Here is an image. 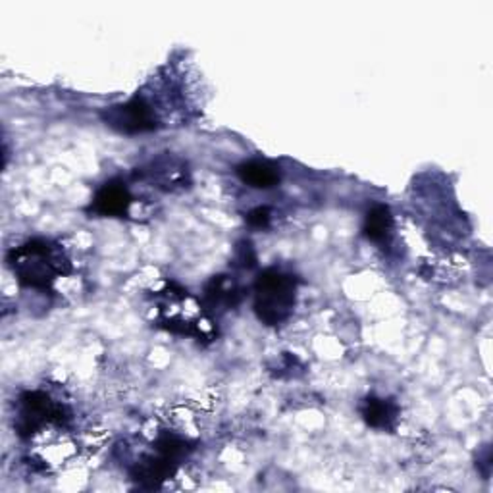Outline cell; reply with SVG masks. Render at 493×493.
<instances>
[{
	"label": "cell",
	"instance_id": "obj_1",
	"mask_svg": "<svg viewBox=\"0 0 493 493\" xmlns=\"http://www.w3.org/2000/svg\"><path fill=\"white\" fill-rule=\"evenodd\" d=\"M6 260L18 282L34 289L51 287L58 276L70 272L64 255L43 239H31L18 249H12Z\"/></svg>",
	"mask_w": 493,
	"mask_h": 493
},
{
	"label": "cell",
	"instance_id": "obj_2",
	"mask_svg": "<svg viewBox=\"0 0 493 493\" xmlns=\"http://www.w3.org/2000/svg\"><path fill=\"white\" fill-rule=\"evenodd\" d=\"M297 277L282 270L268 268L256 277L255 313L266 326H277L289 318L295 306Z\"/></svg>",
	"mask_w": 493,
	"mask_h": 493
},
{
	"label": "cell",
	"instance_id": "obj_3",
	"mask_svg": "<svg viewBox=\"0 0 493 493\" xmlns=\"http://www.w3.org/2000/svg\"><path fill=\"white\" fill-rule=\"evenodd\" d=\"M68 420L64 407L54 405L53 399L43 392H25L20 397V416L15 430L20 436H34L46 424H62Z\"/></svg>",
	"mask_w": 493,
	"mask_h": 493
},
{
	"label": "cell",
	"instance_id": "obj_4",
	"mask_svg": "<svg viewBox=\"0 0 493 493\" xmlns=\"http://www.w3.org/2000/svg\"><path fill=\"white\" fill-rule=\"evenodd\" d=\"M102 120L106 121V126L128 135L143 133L157 128V114H154L150 104L141 97L111 106L102 112Z\"/></svg>",
	"mask_w": 493,
	"mask_h": 493
},
{
	"label": "cell",
	"instance_id": "obj_5",
	"mask_svg": "<svg viewBox=\"0 0 493 493\" xmlns=\"http://www.w3.org/2000/svg\"><path fill=\"white\" fill-rule=\"evenodd\" d=\"M131 205V193L121 181H108L97 191L89 210L97 216H123Z\"/></svg>",
	"mask_w": 493,
	"mask_h": 493
},
{
	"label": "cell",
	"instance_id": "obj_6",
	"mask_svg": "<svg viewBox=\"0 0 493 493\" xmlns=\"http://www.w3.org/2000/svg\"><path fill=\"white\" fill-rule=\"evenodd\" d=\"M178 469V460L168 457H147L131 469V478L143 488H159L169 476H174Z\"/></svg>",
	"mask_w": 493,
	"mask_h": 493
},
{
	"label": "cell",
	"instance_id": "obj_7",
	"mask_svg": "<svg viewBox=\"0 0 493 493\" xmlns=\"http://www.w3.org/2000/svg\"><path fill=\"white\" fill-rule=\"evenodd\" d=\"M237 176L255 189H270L280 183V169L268 160H249L237 166Z\"/></svg>",
	"mask_w": 493,
	"mask_h": 493
},
{
	"label": "cell",
	"instance_id": "obj_8",
	"mask_svg": "<svg viewBox=\"0 0 493 493\" xmlns=\"http://www.w3.org/2000/svg\"><path fill=\"white\" fill-rule=\"evenodd\" d=\"M361 414L368 426L378 428V430H390L393 428L397 420V407L392 403V401L368 397L362 401Z\"/></svg>",
	"mask_w": 493,
	"mask_h": 493
},
{
	"label": "cell",
	"instance_id": "obj_9",
	"mask_svg": "<svg viewBox=\"0 0 493 493\" xmlns=\"http://www.w3.org/2000/svg\"><path fill=\"white\" fill-rule=\"evenodd\" d=\"M392 229H393V216L390 207L376 205L374 208L368 210L362 231L370 241H376V243L385 241L390 237Z\"/></svg>",
	"mask_w": 493,
	"mask_h": 493
},
{
	"label": "cell",
	"instance_id": "obj_10",
	"mask_svg": "<svg viewBox=\"0 0 493 493\" xmlns=\"http://www.w3.org/2000/svg\"><path fill=\"white\" fill-rule=\"evenodd\" d=\"M154 447H157L159 455L162 457H168L172 460H179L185 453H188V443H185L183 440L172 436V434H164L157 440V443H154Z\"/></svg>",
	"mask_w": 493,
	"mask_h": 493
},
{
	"label": "cell",
	"instance_id": "obj_11",
	"mask_svg": "<svg viewBox=\"0 0 493 493\" xmlns=\"http://www.w3.org/2000/svg\"><path fill=\"white\" fill-rule=\"evenodd\" d=\"M272 220V212L268 207H256L249 214H246V222L253 227H268Z\"/></svg>",
	"mask_w": 493,
	"mask_h": 493
},
{
	"label": "cell",
	"instance_id": "obj_12",
	"mask_svg": "<svg viewBox=\"0 0 493 493\" xmlns=\"http://www.w3.org/2000/svg\"><path fill=\"white\" fill-rule=\"evenodd\" d=\"M237 262L245 268H253L256 265V253L253 249V245L249 241H243L237 245Z\"/></svg>",
	"mask_w": 493,
	"mask_h": 493
}]
</instances>
